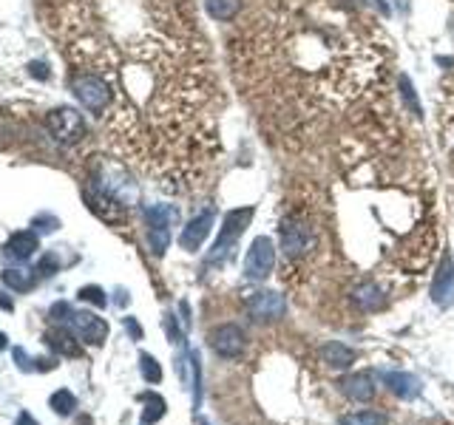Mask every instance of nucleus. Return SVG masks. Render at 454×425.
Returning <instances> with one entry per match:
<instances>
[{"instance_id": "nucleus-1", "label": "nucleus", "mask_w": 454, "mask_h": 425, "mask_svg": "<svg viewBox=\"0 0 454 425\" xmlns=\"http://www.w3.org/2000/svg\"><path fill=\"white\" fill-rule=\"evenodd\" d=\"M253 216H256V207H242V210L227 212V216H225V224H222V232H219V239H216V244H213V250H210V255H207V261H205L207 270H210V267H219V264L227 261L233 244H236L238 239H242V232L247 230V224H250Z\"/></svg>"}, {"instance_id": "nucleus-37", "label": "nucleus", "mask_w": 454, "mask_h": 425, "mask_svg": "<svg viewBox=\"0 0 454 425\" xmlns=\"http://www.w3.org/2000/svg\"><path fill=\"white\" fill-rule=\"evenodd\" d=\"M3 349H9V338H6L3 332H0V351H3Z\"/></svg>"}, {"instance_id": "nucleus-11", "label": "nucleus", "mask_w": 454, "mask_h": 425, "mask_svg": "<svg viewBox=\"0 0 454 425\" xmlns=\"http://www.w3.org/2000/svg\"><path fill=\"white\" fill-rule=\"evenodd\" d=\"M432 301L443 309L454 303V261L451 255L443 252L440 258V267H437V275H435V283H432Z\"/></svg>"}, {"instance_id": "nucleus-23", "label": "nucleus", "mask_w": 454, "mask_h": 425, "mask_svg": "<svg viewBox=\"0 0 454 425\" xmlns=\"http://www.w3.org/2000/svg\"><path fill=\"white\" fill-rule=\"evenodd\" d=\"M139 371H142V377H145V383H151V386L162 383V366L156 363L154 354L139 351Z\"/></svg>"}, {"instance_id": "nucleus-4", "label": "nucleus", "mask_w": 454, "mask_h": 425, "mask_svg": "<svg viewBox=\"0 0 454 425\" xmlns=\"http://www.w3.org/2000/svg\"><path fill=\"white\" fill-rule=\"evenodd\" d=\"M45 125H49V131L57 142H68V145H74V142H80L85 136V120H83V113H77L74 108L52 111Z\"/></svg>"}, {"instance_id": "nucleus-34", "label": "nucleus", "mask_w": 454, "mask_h": 425, "mask_svg": "<svg viewBox=\"0 0 454 425\" xmlns=\"http://www.w3.org/2000/svg\"><path fill=\"white\" fill-rule=\"evenodd\" d=\"M0 309H3V312H12V298L3 295V292H0Z\"/></svg>"}, {"instance_id": "nucleus-36", "label": "nucleus", "mask_w": 454, "mask_h": 425, "mask_svg": "<svg viewBox=\"0 0 454 425\" xmlns=\"http://www.w3.org/2000/svg\"><path fill=\"white\" fill-rule=\"evenodd\" d=\"M372 3H375V6H378V9H380V12H384V14H386V12H389V6H386V0H372Z\"/></svg>"}, {"instance_id": "nucleus-26", "label": "nucleus", "mask_w": 454, "mask_h": 425, "mask_svg": "<svg viewBox=\"0 0 454 425\" xmlns=\"http://www.w3.org/2000/svg\"><path fill=\"white\" fill-rule=\"evenodd\" d=\"M400 94H403V100H406V105H409L417 116L423 113L420 111V102H417V94H415V88H412V83H409V77H400Z\"/></svg>"}, {"instance_id": "nucleus-19", "label": "nucleus", "mask_w": 454, "mask_h": 425, "mask_svg": "<svg viewBox=\"0 0 454 425\" xmlns=\"http://www.w3.org/2000/svg\"><path fill=\"white\" fill-rule=\"evenodd\" d=\"M49 408L57 414V417H74L80 403H77V397L74 391H68V389H57L52 397H49Z\"/></svg>"}, {"instance_id": "nucleus-35", "label": "nucleus", "mask_w": 454, "mask_h": 425, "mask_svg": "<svg viewBox=\"0 0 454 425\" xmlns=\"http://www.w3.org/2000/svg\"><path fill=\"white\" fill-rule=\"evenodd\" d=\"M128 303V292L125 290H116V306H125Z\"/></svg>"}, {"instance_id": "nucleus-7", "label": "nucleus", "mask_w": 454, "mask_h": 425, "mask_svg": "<svg viewBox=\"0 0 454 425\" xmlns=\"http://www.w3.org/2000/svg\"><path fill=\"white\" fill-rule=\"evenodd\" d=\"M68 326H71V332L88 346H103L108 340V323L94 312H74Z\"/></svg>"}, {"instance_id": "nucleus-8", "label": "nucleus", "mask_w": 454, "mask_h": 425, "mask_svg": "<svg viewBox=\"0 0 454 425\" xmlns=\"http://www.w3.org/2000/svg\"><path fill=\"white\" fill-rule=\"evenodd\" d=\"M210 346H213V351L216 354H222V358H238V354L245 351V343H247V338H245V332L238 329L236 323H222V326H216L210 332Z\"/></svg>"}, {"instance_id": "nucleus-38", "label": "nucleus", "mask_w": 454, "mask_h": 425, "mask_svg": "<svg viewBox=\"0 0 454 425\" xmlns=\"http://www.w3.org/2000/svg\"><path fill=\"white\" fill-rule=\"evenodd\" d=\"M199 425H210V422H207V419H199Z\"/></svg>"}, {"instance_id": "nucleus-29", "label": "nucleus", "mask_w": 454, "mask_h": 425, "mask_svg": "<svg viewBox=\"0 0 454 425\" xmlns=\"http://www.w3.org/2000/svg\"><path fill=\"white\" fill-rule=\"evenodd\" d=\"M12 358H14V366H17L20 371H34V360H32L29 354L23 351L20 346H17V349H12Z\"/></svg>"}, {"instance_id": "nucleus-17", "label": "nucleus", "mask_w": 454, "mask_h": 425, "mask_svg": "<svg viewBox=\"0 0 454 425\" xmlns=\"http://www.w3.org/2000/svg\"><path fill=\"white\" fill-rule=\"evenodd\" d=\"M136 400H139L142 406H145V408H142V417H139L142 425L159 422V419L165 417V411H168V403H165V397H159L156 391H142Z\"/></svg>"}, {"instance_id": "nucleus-24", "label": "nucleus", "mask_w": 454, "mask_h": 425, "mask_svg": "<svg viewBox=\"0 0 454 425\" xmlns=\"http://www.w3.org/2000/svg\"><path fill=\"white\" fill-rule=\"evenodd\" d=\"M338 425H389V419L386 414H378V411H358V414L341 417Z\"/></svg>"}, {"instance_id": "nucleus-14", "label": "nucleus", "mask_w": 454, "mask_h": 425, "mask_svg": "<svg viewBox=\"0 0 454 425\" xmlns=\"http://www.w3.org/2000/svg\"><path fill=\"white\" fill-rule=\"evenodd\" d=\"M43 343L49 346L57 354H68V358H80V343L74 340V332L71 326H54L43 335Z\"/></svg>"}, {"instance_id": "nucleus-10", "label": "nucleus", "mask_w": 454, "mask_h": 425, "mask_svg": "<svg viewBox=\"0 0 454 425\" xmlns=\"http://www.w3.org/2000/svg\"><path fill=\"white\" fill-rule=\"evenodd\" d=\"M247 309H250V315H253L256 320H261V323H270V320L284 318L287 303H284V298H281L278 292L265 290V292H256V295L247 301Z\"/></svg>"}, {"instance_id": "nucleus-20", "label": "nucleus", "mask_w": 454, "mask_h": 425, "mask_svg": "<svg viewBox=\"0 0 454 425\" xmlns=\"http://www.w3.org/2000/svg\"><path fill=\"white\" fill-rule=\"evenodd\" d=\"M205 9L213 20L219 23H227L238 14V9H242V0H205Z\"/></svg>"}, {"instance_id": "nucleus-25", "label": "nucleus", "mask_w": 454, "mask_h": 425, "mask_svg": "<svg viewBox=\"0 0 454 425\" xmlns=\"http://www.w3.org/2000/svg\"><path fill=\"white\" fill-rule=\"evenodd\" d=\"M71 315H74V309H71V303H65V301L52 303V309H49V320L57 323V326H68Z\"/></svg>"}, {"instance_id": "nucleus-30", "label": "nucleus", "mask_w": 454, "mask_h": 425, "mask_svg": "<svg viewBox=\"0 0 454 425\" xmlns=\"http://www.w3.org/2000/svg\"><path fill=\"white\" fill-rule=\"evenodd\" d=\"M162 326H165V332H168L171 343H182V329L176 326V318L174 315H165L162 318Z\"/></svg>"}, {"instance_id": "nucleus-22", "label": "nucleus", "mask_w": 454, "mask_h": 425, "mask_svg": "<svg viewBox=\"0 0 454 425\" xmlns=\"http://www.w3.org/2000/svg\"><path fill=\"white\" fill-rule=\"evenodd\" d=\"M3 283L9 290H14V292H26V290H32L34 287V275L32 272H26V270H3Z\"/></svg>"}, {"instance_id": "nucleus-12", "label": "nucleus", "mask_w": 454, "mask_h": 425, "mask_svg": "<svg viewBox=\"0 0 454 425\" xmlns=\"http://www.w3.org/2000/svg\"><path fill=\"white\" fill-rule=\"evenodd\" d=\"M210 227H213V210L199 212V216H196V219H190L187 227L182 230V235H179V247L187 250V252H196V250L205 244V239L210 235Z\"/></svg>"}, {"instance_id": "nucleus-28", "label": "nucleus", "mask_w": 454, "mask_h": 425, "mask_svg": "<svg viewBox=\"0 0 454 425\" xmlns=\"http://www.w3.org/2000/svg\"><path fill=\"white\" fill-rule=\"evenodd\" d=\"M40 275H45V278H49V275H54L57 270H60V261H57V255L54 252H49V255H43L40 258Z\"/></svg>"}, {"instance_id": "nucleus-27", "label": "nucleus", "mask_w": 454, "mask_h": 425, "mask_svg": "<svg viewBox=\"0 0 454 425\" xmlns=\"http://www.w3.org/2000/svg\"><path fill=\"white\" fill-rule=\"evenodd\" d=\"M80 301H85V303H94V306H103L108 303V298H105V292L100 290V287H83L80 290Z\"/></svg>"}, {"instance_id": "nucleus-32", "label": "nucleus", "mask_w": 454, "mask_h": 425, "mask_svg": "<svg viewBox=\"0 0 454 425\" xmlns=\"http://www.w3.org/2000/svg\"><path fill=\"white\" fill-rule=\"evenodd\" d=\"M60 366V360L54 358V354H52V358H45V354H43V358H34V371H54Z\"/></svg>"}, {"instance_id": "nucleus-13", "label": "nucleus", "mask_w": 454, "mask_h": 425, "mask_svg": "<svg viewBox=\"0 0 454 425\" xmlns=\"http://www.w3.org/2000/svg\"><path fill=\"white\" fill-rule=\"evenodd\" d=\"M338 389L355 400V403H364V400H369L375 394V377L369 371H352V374H344L338 380Z\"/></svg>"}, {"instance_id": "nucleus-5", "label": "nucleus", "mask_w": 454, "mask_h": 425, "mask_svg": "<svg viewBox=\"0 0 454 425\" xmlns=\"http://www.w3.org/2000/svg\"><path fill=\"white\" fill-rule=\"evenodd\" d=\"M313 247V227L301 219H290L281 224V250L287 258H298Z\"/></svg>"}, {"instance_id": "nucleus-6", "label": "nucleus", "mask_w": 454, "mask_h": 425, "mask_svg": "<svg viewBox=\"0 0 454 425\" xmlns=\"http://www.w3.org/2000/svg\"><path fill=\"white\" fill-rule=\"evenodd\" d=\"M176 371L182 377V383L194 391V411L202 408V394H205V383H202V360H199V351L187 349L185 354L176 358Z\"/></svg>"}, {"instance_id": "nucleus-18", "label": "nucleus", "mask_w": 454, "mask_h": 425, "mask_svg": "<svg viewBox=\"0 0 454 425\" xmlns=\"http://www.w3.org/2000/svg\"><path fill=\"white\" fill-rule=\"evenodd\" d=\"M321 358H324V363L329 369H349L355 363V351L349 346L338 343V340H332V343H324Z\"/></svg>"}, {"instance_id": "nucleus-21", "label": "nucleus", "mask_w": 454, "mask_h": 425, "mask_svg": "<svg viewBox=\"0 0 454 425\" xmlns=\"http://www.w3.org/2000/svg\"><path fill=\"white\" fill-rule=\"evenodd\" d=\"M355 303L361 306V309H380L384 306V292H380L375 283H364V287L355 290Z\"/></svg>"}, {"instance_id": "nucleus-15", "label": "nucleus", "mask_w": 454, "mask_h": 425, "mask_svg": "<svg viewBox=\"0 0 454 425\" xmlns=\"http://www.w3.org/2000/svg\"><path fill=\"white\" fill-rule=\"evenodd\" d=\"M384 383H386V389H389L392 394H398V397H403V400L417 397L420 389H423L420 377H415V374H409V371H386V374H384Z\"/></svg>"}, {"instance_id": "nucleus-9", "label": "nucleus", "mask_w": 454, "mask_h": 425, "mask_svg": "<svg viewBox=\"0 0 454 425\" xmlns=\"http://www.w3.org/2000/svg\"><path fill=\"white\" fill-rule=\"evenodd\" d=\"M145 219H148V241H151V250L154 255H162L168 250V241H171V230H168V221H171V212L165 207H148L145 210Z\"/></svg>"}, {"instance_id": "nucleus-2", "label": "nucleus", "mask_w": 454, "mask_h": 425, "mask_svg": "<svg viewBox=\"0 0 454 425\" xmlns=\"http://www.w3.org/2000/svg\"><path fill=\"white\" fill-rule=\"evenodd\" d=\"M71 91H74V97H77L91 113H103V111H108L111 102H114L111 85H108L100 74H94V71H80V74L71 77Z\"/></svg>"}, {"instance_id": "nucleus-3", "label": "nucleus", "mask_w": 454, "mask_h": 425, "mask_svg": "<svg viewBox=\"0 0 454 425\" xmlns=\"http://www.w3.org/2000/svg\"><path fill=\"white\" fill-rule=\"evenodd\" d=\"M276 267V247L267 235H258L250 244L247 258H245V278L247 281H267Z\"/></svg>"}, {"instance_id": "nucleus-16", "label": "nucleus", "mask_w": 454, "mask_h": 425, "mask_svg": "<svg viewBox=\"0 0 454 425\" xmlns=\"http://www.w3.org/2000/svg\"><path fill=\"white\" fill-rule=\"evenodd\" d=\"M6 255L9 258H17V261H26V258L37 250V235L32 232V230H20V232H14L12 239L6 241Z\"/></svg>"}, {"instance_id": "nucleus-31", "label": "nucleus", "mask_w": 454, "mask_h": 425, "mask_svg": "<svg viewBox=\"0 0 454 425\" xmlns=\"http://www.w3.org/2000/svg\"><path fill=\"white\" fill-rule=\"evenodd\" d=\"M123 326H125V332L131 340H142L145 338V332H142V326L136 323V318H123Z\"/></svg>"}, {"instance_id": "nucleus-33", "label": "nucleus", "mask_w": 454, "mask_h": 425, "mask_svg": "<svg viewBox=\"0 0 454 425\" xmlns=\"http://www.w3.org/2000/svg\"><path fill=\"white\" fill-rule=\"evenodd\" d=\"M14 425H40V422H37L29 411H20V414H17V419H14Z\"/></svg>"}]
</instances>
